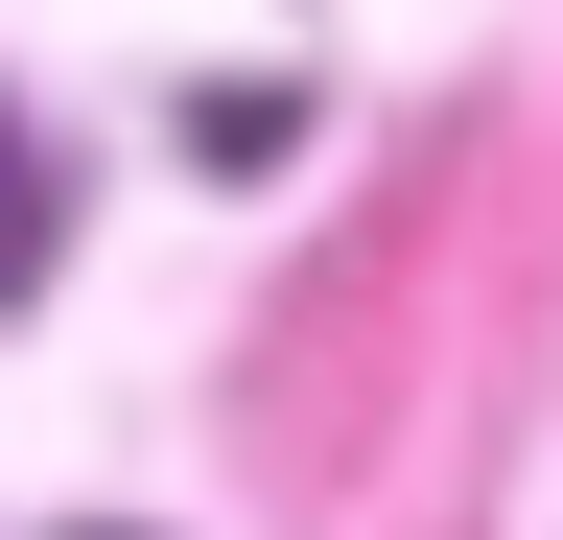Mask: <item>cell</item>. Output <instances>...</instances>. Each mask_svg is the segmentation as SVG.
Instances as JSON below:
<instances>
[{
  "instance_id": "cell-1",
  "label": "cell",
  "mask_w": 563,
  "mask_h": 540,
  "mask_svg": "<svg viewBox=\"0 0 563 540\" xmlns=\"http://www.w3.org/2000/svg\"><path fill=\"white\" fill-rule=\"evenodd\" d=\"M47 258H70V188H47V142H24V118H0V306H24Z\"/></svg>"
}]
</instances>
